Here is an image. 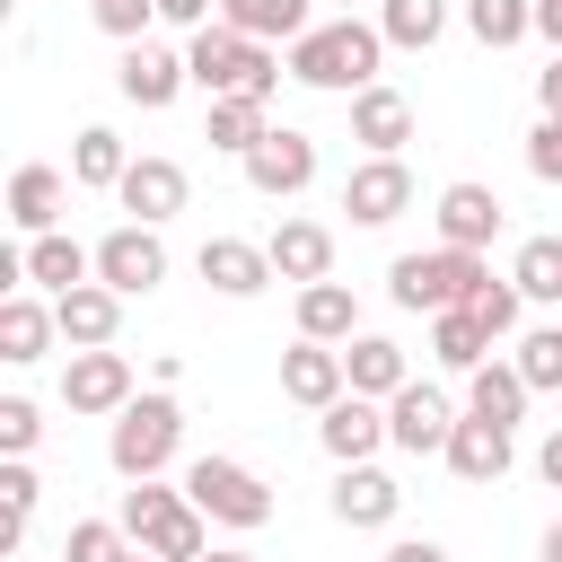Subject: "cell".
Wrapping results in <instances>:
<instances>
[{
  "label": "cell",
  "mask_w": 562,
  "mask_h": 562,
  "mask_svg": "<svg viewBox=\"0 0 562 562\" xmlns=\"http://www.w3.org/2000/svg\"><path fill=\"white\" fill-rule=\"evenodd\" d=\"M395 509H404V483H395L378 457L334 474V518H342V527H395Z\"/></svg>",
  "instance_id": "cell-22"
},
{
  "label": "cell",
  "mask_w": 562,
  "mask_h": 562,
  "mask_svg": "<svg viewBox=\"0 0 562 562\" xmlns=\"http://www.w3.org/2000/svg\"><path fill=\"white\" fill-rule=\"evenodd\" d=\"M61 562H132V527L123 518H70Z\"/></svg>",
  "instance_id": "cell-38"
},
{
  "label": "cell",
  "mask_w": 562,
  "mask_h": 562,
  "mask_svg": "<svg viewBox=\"0 0 562 562\" xmlns=\"http://www.w3.org/2000/svg\"><path fill=\"white\" fill-rule=\"evenodd\" d=\"M527 395H536V386L518 378V360H509V351H492L483 369H465V413H483V422H509V430H518Z\"/></svg>",
  "instance_id": "cell-26"
},
{
  "label": "cell",
  "mask_w": 562,
  "mask_h": 562,
  "mask_svg": "<svg viewBox=\"0 0 562 562\" xmlns=\"http://www.w3.org/2000/svg\"><path fill=\"white\" fill-rule=\"evenodd\" d=\"M465 35L483 53H509V44L536 35V0H465Z\"/></svg>",
  "instance_id": "cell-34"
},
{
  "label": "cell",
  "mask_w": 562,
  "mask_h": 562,
  "mask_svg": "<svg viewBox=\"0 0 562 562\" xmlns=\"http://www.w3.org/2000/svg\"><path fill=\"white\" fill-rule=\"evenodd\" d=\"M97 281H105V290H123V299H149V290L167 281V237H158L149 220L105 228V237H97Z\"/></svg>",
  "instance_id": "cell-8"
},
{
  "label": "cell",
  "mask_w": 562,
  "mask_h": 562,
  "mask_svg": "<svg viewBox=\"0 0 562 562\" xmlns=\"http://www.w3.org/2000/svg\"><path fill=\"white\" fill-rule=\"evenodd\" d=\"M263 132H272V123H263V97H211V114H202V140H211L220 158H246Z\"/></svg>",
  "instance_id": "cell-33"
},
{
  "label": "cell",
  "mask_w": 562,
  "mask_h": 562,
  "mask_svg": "<svg viewBox=\"0 0 562 562\" xmlns=\"http://www.w3.org/2000/svg\"><path fill=\"white\" fill-rule=\"evenodd\" d=\"M316 439H325V457H334V465H369L378 448H395V439H386V404H378V395H334V404L316 413Z\"/></svg>",
  "instance_id": "cell-14"
},
{
  "label": "cell",
  "mask_w": 562,
  "mask_h": 562,
  "mask_svg": "<svg viewBox=\"0 0 562 562\" xmlns=\"http://www.w3.org/2000/svg\"><path fill=\"white\" fill-rule=\"evenodd\" d=\"M536 562H562V518L544 527V544H536Z\"/></svg>",
  "instance_id": "cell-49"
},
{
  "label": "cell",
  "mask_w": 562,
  "mask_h": 562,
  "mask_svg": "<svg viewBox=\"0 0 562 562\" xmlns=\"http://www.w3.org/2000/svg\"><path fill=\"white\" fill-rule=\"evenodd\" d=\"M351 140L369 149V158H404V140H413V97L404 88H360L351 97Z\"/></svg>",
  "instance_id": "cell-20"
},
{
  "label": "cell",
  "mask_w": 562,
  "mask_h": 562,
  "mask_svg": "<svg viewBox=\"0 0 562 562\" xmlns=\"http://www.w3.org/2000/svg\"><path fill=\"white\" fill-rule=\"evenodd\" d=\"M342 369H351V395H378V404L413 378V369H404V342H386V334H351V342H342Z\"/></svg>",
  "instance_id": "cell-29"
},
{
  "label": "cell",
  "mask_w": 562,
  "mask_h": 562,
  "mask_svg": "<svg viewBox=\"0 0 562 562\" xmlns=\"http://www.w3.org/2000/svg\"><path fill=\"white\" fill-rule=\"evenodd\" d=\"M378 35L386 53H430L448 35V0H378Z\"/></svg>",
  "instance_id": "cell-32"
},
{
  "label": "cell",
  "mask_w": 562,
  "mask_h": 562,
  "mask_svg": "<svg viewBox=\"0 0 562 562\" xmlns=\"http://www.w3.org/2000/svg\"><path fill=\"white\" fill-rule=\"evenodd\" d=\"M430 220H439V246H474V255H483V246L501 237V220H509V211H501V193H492V184L457 176V184H439V211H430Z\"/></svg>",
  "instance_id": "cell-15"
},
{
  "label": "cell",
  "mask_w": 562,
  "mask_h": 562,
  "mask_svg": "<svg viewBox=\"0 0 562 562\" xmlns=\"http://www.w3.org/2000/svg\"><path fill=\"white\" fill-rule=\"evenodd\" d=\"M492 342H501V334H492L474 307H439V316H430V360H439V369H457V378H465V369H483V360H492Z\"/></svg>",
  "instance_id": "cell-27"
},
{
  "label": "cell",
  "mask_w": 562,
  "mask_h": 562,
  "mask_svg": "<svg viewBox=\"0 0 562 562\" xmlns=\"http://www.w3.org/2000/svg\"><path fill=\"white\" fill-rule=\"evenodd\" d=\"M536 474H544V483H553V492H562V422H553V430H544V439H536Z\"/></svg>",
  "instance_id": "cell-44"
},
{
  "label": "cell",
  "mask_w": 562,
  "mask_h": 562,
  "mask_svg": "<svg viewBox=\"0 0 562 562\" xmlns=\"http://www.w3.org/2000/svg\"><path fill=\"white\" fill-rule=\"evenodd\" d=\"M509 281L527 290V307H562V237H527L509 255Z\"/></svg>",
  "instance_id": "cell-35"
},
{
  "label": "cell",
  "mask_w": 562,
  "mask_h": 562,
  "mask_svg": "<svg viewBox=\"0 0 562 562\" xmlns=\"http://www.w3.org/2000/svg\"><path fill=\"white\" fill-rule=\"evenodd\" d=\"M448 430H457V404H448L439 386L404 378V386L386 395V439H395L404 457H448Z\"/></svg>",
  "instance_id": "cell-12"
},
{
  "label": "cell",
  "mask_w": 562,
  "mask_h": 562,
  "mask_svg": "<svg viewBox=\"0 0 562 562\" xmlns=\"http://www.w3.org/2000/svg\"><path fill=\"white\" fill-rule=\"evenodd\" d=\"M527 176L536 184H562V123L553 114H536V132H527Z\"/></svg>",
  "instance_id": "cell-42"
},
{
  "label": "cell",
  "mask_w": 562,
  "mask_h": 562,
  "mask_svg": "<svg viewBox=\"0 0 562 562\" xmlns=\"http://www.w3.org/2000/svg\"><path fill=\"white\" fill-rule=\"evenodd\" d=\"M132 395H140V386H132V360H123L114 342H97V351H70V369H61V404H70V413H88V422H114Z\"/></svg>",
  "instance_id": "cell-10"
},
{
  "label": "cell",
  "mask_w": 562,
  "mask_h": 562,
  "mask_svg": "<svg viewBox=\"0 0 562 562\" xmlns=\"http://www.w3.org/2000/svg\"><path fill=\"white\" fill-rule=\"evenodd\" d=\"M35 439H44V413L26 395H0V457H35Z\"/></svg>",
  "instance_id": "cell-40"
},
{
  "label": "cell",
  "mask_w": 562,
  "mask_h": 562,
  "mask_svg": "<svg viewBox=\"0 0 562 562\" xmlns=\"http://www.w3.org/2000/svg\"><path fill=\"white\" fill-rule=\"evenodd\" d=\"M220 18L255 44H299L316 26V0H220Z\"/></svg>",
  "instance_id": "cell-28"
},
{
  "label": "cell",
  "mask_w": 562,
  "mask_h": 562,
  "mask_svg": "<svg viewBox=\"0 0 562 562\" xmlns=\"http://www.w3.org/2000/svg\"><path fill=\"white\" fill-rule=\"evenodd\" d=\"M184 193H193V184H184V167H176V158H158V149H149V158H132V167H123V184H114V202H123L132 220H149V228H167V220L184 211Z\"/></svg>",
  "instance_id": "cell-17"
},
{
  "label": "cell",
  "mask_w": 562,
  "mask_h": 562,
  "mask_svg": "<svg viewBox=\"0 0 562 562\" xmlns=\"http://www.w3.org/2000/svg\"><path fill=\"white\" fill-rule=\"evenodd\" d=\"M202 562H263V553H246V544H211Z\"/></svg>",
  "instance_id": "cell-48"
},
{
  "label": "cell",
  "mask_w": 562,
  "mask_h": 562,
  "mask_svg": "<svg viewBox=\"0 0 562 562\" xmlns=\"http://www.w3.org/2000/svg\"><path fill=\"white\" fill-rule=\"evenodd\" d=\"M299 334H307V342H351V334H360V299H351L342 281H307V290H299Z\"/></svg>",
  "instance_id": "cell-31"
},
{
  "label": "cell",
  "mask_w": 562,
  "mask_h": 562,
  "mask_svg": "<svg viewBox=\"0 0 562 562\" xmlns=\"http://www.w3.org/2000/svg\"><path fill=\"white\" fill-rule=\"evenodd\" d=\"M114 518L132 527V544L140 553H158V562H202L211 553V518L193 509V492L184 483H167V474H140L123 501H114Z\"/></svg>",
  "instance_id": "cell-3"
},
{
  "label": "cell",
  "mask_w": 562,
  "mask_h": 562,
  "mask_svg": "<svg viewBox=\"0 0 562 562\" xmlns=\"http://www.w3.org/2000/svg\"><path fill=\"white\" fill-rule=\"evenodd\" d=\"M88 18H97V26L114 35V44H140V35L158 26V0H97Z\"/></svg>",
  "instance_id": "cell-41"
},
{
  "label": "cell",
  "mask_w": 562,
  "mask_h": 562,
  "mask_svg": "<svg viewBox=\"0 0 562 562\" xmlns=\"http://www.w3.org/2000/svg\"><path fill=\"white\" fill-rule=\"evenodd\" d=\"M509 360H518V378H527L536 395H553V386H562V325H527V334L509 342Z\"/></svg>",
  "instance_id": "cell-37"
},
{
  "label": "cell",
  "mask_w": 562,
  "mask_h": 562,
  "mask_svg": "<svg viewBox=\"0 0 562 562\" xmlns=\"http://www.w3.org/2000/svg\"><path fill=\"white\" fill-rule=\"evenodd\" d=\"M281 395L290 404H307V413H325L334 395H351V369H342V342H290L281 351Z\"/></svg>",
  "instance_id": "cell-16"
},
{
  "label": "cell",
  "mask_w": 562,
  "mask_h": 562,
  "mask_svg": "<svg viewBox=\"0 0 562 562\" xmlns=\"http://www.w3.org/2000/svg\"><path fill=\"white\" fill-rule=\"evenodd\" d=\"M53 316H61V342H70V351H97V342H114V334H123V290L79 281V290H61V299H53Z\"/></svg>",
  "instance_id": "cell-24"
},
{
  "label": "cell",
  "mask_w": 562,
  "mask_h": 562,
  "mask_svg": "<svg viewBox=\"0 0 562 562\" xmlns=\"http://www.w3.org/2000/svg\"><path fill=\"white\" fill-rule=\"evenodd\" d=\"M193 272H202L220 299H255V290H272V281H281V272H272V255H263L255 237H202Z\"/></svg>",
  "instance_id": "cell-18"
},
{
  "label": "cell",
  "mask_w": 562,
  "mask_h": 562,
  "mask_svg": "<svg viewBox=\"0 0 562 562\" xmlns=\"http://www.w3.org/2000/svg\"><path fill=\"white\" fill-rule=\"evenodd\" d=\"M263 255H272V272L281 281H334V228L325 220H281L272 237H263Z\"/></svg>",
  "instance_id": "cell-23"
},
{
  "label": "cell",
  "mask_w": 562,
  "mask_h": 562,
  "mask_svg": "<svg viewBox=\"0 0 562 562\" xmlns=\"http://www.w3.org/2000/svg\"><path fill=\"white\" fill-rule=\"evenodd\" d=\"M492 281V263L474 246H430V255H395L386 263V299L413 307V316H439V307H474V290Z\"/></svg>",
  "instance_id": "cell-5"
},
{
  "label": "cell",
  "mask_w": 562,
  "mask_h": 562,
  "mask_svg": "<svg viewBox=\"0 0 562 562\" xmlns=\"http://www.w3.org/2000/svg\"><path fill=\"white\" fill-rule=\"evenodd\" d=\"M123 167H132V149H123V132H114V123H88V132L70 140V184L114 193V184H123Z\"/></svg>",
  "instance_id": "cell-30"
},
{
  "label": "cell",
  "mask_w": 562,
  "mask_h": 562,
  "mask_svg": "<svg viewBox=\"0 0 562 562\" xmlns=\"http://www.w3.org/2000/svg\"><path fill=\"white\" fill-rule=\"evenodd\" d=\"M342 211H351V228H395L413 211V167L404 158H360L342 176Z\"/></svg>",
  "instance_id": "cell-13"
},
{
  "label": "cell",
  "mask_w": 562,
  "mask_h": 562,
  "mask_svg": "<svg viewBox=\"0 0 562 562\" xmlns=\"http://www.w3.org/2000/svg\"><path fill=\"white\" fill-rule=\"evenodd\" d=\"M378 61H386L378 18H325V26H307V35L290 44V79L316 88V97H360V88H378Z\"/></svg>",
  "instance_id": "cell-1"
},
{
  "label": "cell",
  "mask_w": 562,
  "mask_h": 562,
  "mask_svg": "<svg viewBox=\"0 0 562 562\" xmlns=\"http://www.w3.org/2000/svg\"><path fill=\"white\" fill-rule=\"evenodd\" d=\"M176 448H184V404H176L167 386L132 395V404L105 422V465H114L123 483H140V474H167V465H176Z\"/></svg>",
  "instance_id": "cell-4"
},
{
  "label": "cell",
  "mask_w": 562,
  "mask_h": 562,
  "mask_svg": "<svg viewBox=\"0 0 562 562\" xmlns=\"http://www.w3.org/2000/svg\"><path fill=\"white\" fill-rule=\"evenodd\" d=\"M184 492H193V509L211 518V527H237V536H255V527H272V483L246 465V457H193L184 465Z\"/></svg>",
  "instance_id": "cell-6"
},
{
  "label": "cell",
  "mask_w": 562,
  "mask_h": 562,
  "mask_svg": "<svg viewBox=\"0 0 562 562\" xmlns=\"http://www.w3.org/2000/svg\"><path fill=\"white\" fill-rule=\"evenodd\" d=\"M35 501H44L35 465H26V457H9V465H0V544H9V553L26 544V527H35Z\"/></svg>",
  "instance_id": "cell-36"
},
{
  "label": "cell",
  "mask_w": 562,
  "mask_h": 562,
  "mask_svg": "<svg viewBox=\"0 0 562 562\" xmlns=\"http://www.w3.org/2000/svg\"><path fill=\"white\" fill-rule=\"evenodd\" d=\"M9 281H18V290H44V299H61V290L97 281V246H79V237L44 228V237H26V246L9 255Z\"/></svg>",
  "instance_id": "cell-11"
},
{
  "label": "cell",
  "mask_w": 562,
  "mask_h": 562,
  "mask_svg": "<svg viewBox=\"0 0 562 562\" xmlns=\"http://www.w3.org/2000/svg\"><path fill=\"white\" fill-rule=\"evenodd\" d=\"M536 105H544V114H553V123H562V53H553V61H544V70H536Z\"/></svg>",
  "instance_id": "cell-46"
},
{
  "label": "cell",
  "mask_w": 562,
  "mask_h": 562,
  "mask_svg": "<svg viewBox=\"0 0 562 562\" xmlns=\"http://www.w3.org/2000/svg\"><path fill=\"white\" fill-rule=\"evenodd\" d=\"M61 202H70V176H61V167L26 158V167L9 176V228H18V237H44V228L61 220Z\"/></svg>",
  "instance_id": "cell-25"
},
{
  "label": "cell",
  "mask_w": 562,
  "mask_h": 562,
  "mask_svg": "<svg viewBox=\"0 0 562 562\" xmlns=\"http://www.w3.org/2000/svg\"><path fill=\"white\" fill-rule=\"evenodd\" d=\"M237 167H246V184H255L263 202H299V193L316 184V132H299V123H272V132H263V140H255Z\"/></svg>",
  "instance_id": "cell-7"
},
{
  "label": "cell",
  "mask_w": 562,
  "mask_h": 562,
  "mask_svg": "<svg viewBox=\"0 0 562 562\" xmlns=\"http://www.w3.org/2000/svg\"><path fill=\"white\" fill-rule=\"evenodd\" d=\"M509 465H518V448H509V422L457 413V430H448V474H457V483H501Z\"/></svg>",
  "instance_id": "cell-19"
},
{
  "label": "cell",
  "mask_w": 562,
  "mask_h": 562,
  "mask_svg": "<svg viewBox=\"0 0 562 562\" xmlns=\"http://www.w3.org/2000/svg\"><path fill=\"white\" fill-rule=\"evenodd\" d=\"M132 562H158V553H140V544H132Z\"/></svg>",
  "instance_id": "cell-51"
},
{
  "label": "cell",
  "mask_w": 562,
  "mask_h": 562,
  "mask_svg": "<svg viewBox=\"0 0 562 562\" xmlns=\"http://www.w3.org/2000/svg\"><path fill=\"white\" fill-rule=\"evenodd\" d=\"M536 35H544V44L562 53V0H536Z\"/></svg>",
  "instance_id": "cell-47"
},
{
  "label": "cell",
  "mask_w": 562,
  "mask_h": 562,
  "mask_svg": "<svg viewBox=\"0 0 562 562\" xmlns=\"http://www.w3.org/2000/svg\"><path fill=\"white\" fill-rule=\"evenodd\" d=\"M386 562H448V544H430V536H395Z\"/></svg>",
  "instance_id": "cell-45"
},
{
  "label": "cell",
  "mask_w": 562,
  "mask_h": 562,
  "mask_svg": "<svg viewBox=\"0 0 562 562\" xmlns=\"http://www.w3.org/2000/svg\"><path fill=\"white\" fill-rule=\"evenodd\" d=\"M211 18H220V0H158V26H184V35H193V26H211Z\"/></svg>",
  "instance_id": "cell-43"
},
{
  "label": "cell",
  "mask_w": 562,
  "mask_h": 562,
  "mask_svg": "<svg viewBox=\"0 0 562 562\" xmlns=\"http://www.w3.org/2000/svg\"><path fill=\"white\" fill-rule=\"evenodd\" d=\"M474 316H483L492 334H527V290H518L509 272H492V281L474 290Z\"/></svg>",
  "instance_id": "cell-39"
},
{
  "label": "cell",
  "mask_w": 562,
  "mask_h": 562,
  "mask_svg": "<svg viewBox=\"0 0 562 562\" xmlns=\"http://www.w3.org/2000/svg\"><path fill=\"white\" fill-rule=\"evenodd\" d=\"M184 61H193V88H202V97H263V105H272V88L290 79L281 44H255V35H237L228 18L193 26V35H184Z\"/></svg>",
  "instance_id": "cell-2"
},
{
  "label": "cell",
  "mask_w": 562,
  "mask_h": 562,
  "mask_svg": "<svg viewBox=\"0 0 562 562\" xmlns=\"http://www.w3.org/2000/svg\"><path fill=\"white\" fill-rule=\"evenodd\" d=\"M325 9H342V18H360V0H325Z\"/></svg>",
  "instance_id": "cell-50"
},
{
  "label": "cell",
  "mask_w": 562,
  "mask_h": 562,
  "mask_svg": "<svg viewBox=\"0 0 562 562\" xmlns=\"http://www.w3.org/2000/svg\"><path fill=\"white\" fill-rule=\"evenodd\" d=\"M53 342H61L53 299H44V290H9V299H0V360H9V369H26V360H44Z\"/></svg>",
  "instance_id": "cell-21"
},
{
  "label": "cell",
  "mask_w": 562,
  "mask_h": 562,
  "mask_svg": "<svg viewBox=\"0 0 562 562\" xmlns=\"http://www.w3.org/2000/svg\"><path fill=\"white\" fill-rule=\"evenodd\" d=\"M114 88H123L140 114H167V105L193 88V61H184L176 44H158V35H140V44H123V61H114Z\"/></svg>",
  "instance_id": "cell-9"
}]
</instances>
